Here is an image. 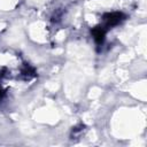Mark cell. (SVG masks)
I'll return each mask as SVG.
<instances>
[{
	"label": "cell",
	"instance_id": "2",
	"mask_svg": "<svg viewBox=\"0 0 147 147\" xmlns=\"http://www.w3.org/2000/svg\"><path fill=\"white\" fill-rule=\"evenodd\" d=\"M92 34H93L94 40H95L98 44H101V42L103 41V39H105V30H103L102 28H100V26L93 29Z\"/></svg>",
	"mask_w": 147,
	"mask_h": 147
},
{
	"label": "cell",
	"instance_id": "3",
	"mask_svg": "<svg viewBox=\"0 0 147 147\" xmlns=\"http://www.w3.org/2000/svg\"><path fill=\"white\" fill-rule=\"evenodd\" d=\"M2 96H3V92H2V90H1V87H0V100L2 99Z\"/></svg>",
	"mask_w": 147,
	"mask_h": 147
},
{
	"label": "cell",
	"instance_id": "1",
	"mask_svg": "<svg viewBox=\"0 0 147 147\" xmlns=\"http://www.w3.org/2000/svg\"><path fill=\"white\" fill-rule=\"evenodd\" d=\"M124 18V15L122 13H108L103 15V20L106 22V26H114L117 25L119 22H122Z\"/></svg>",
	"mask_w": 147,
	"mask_h": 147
}]
</instances>
